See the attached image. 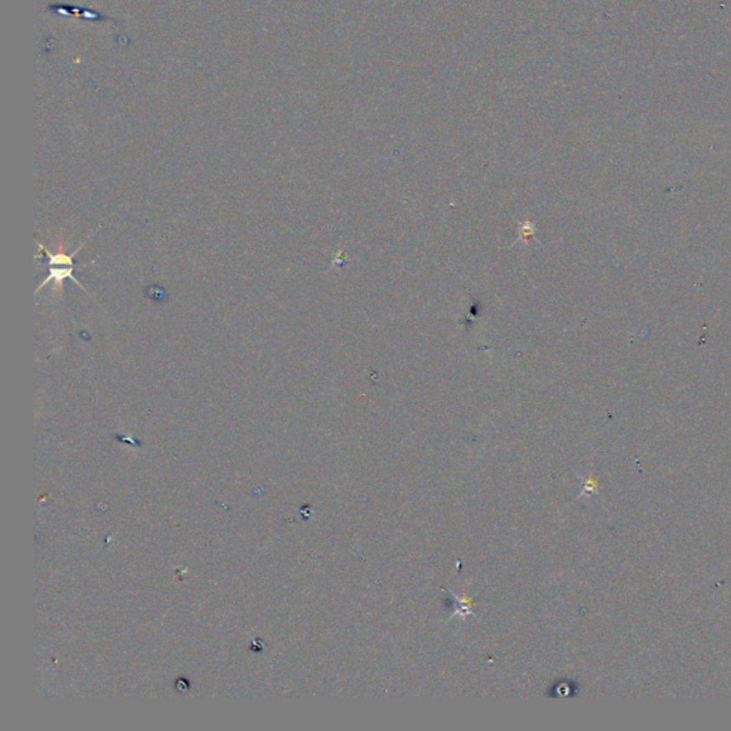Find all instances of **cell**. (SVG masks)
Listing matches in <instances>:
<instances>
[{"label": "cell", "mask_w": 731, "mask_h": 731, "mask_svg": "<svg viewBox=\"0 0 731 731\" xmlns=\"http://www.w3.org/2000/svg\"><path fill=\"white\" fill-rule=\"evenodd\" d=\"M75 269H76V267H70V266H64V269H57L56 266L50 267V269H49V276H48V277L45 278V281L41 282V285L36 289V293H39L41 287H45V286L49 285L50 282H55V289H53V290H55L56 293H57V292L61 293V290H63V283H64V281H66V278H72V281H73L77 286H80V287L86 292V289L80 285L79 281H76L75 276H73V270H75Z\"/></svg>", "instance_id": "1"}, {"label": "cell", "mask_w": 731, "mask_h": 731, "mask_svg": "<svg viewBox=\"0 0 731 731\" xmlns=\"http://www.w3.org/2000/svg\"><path fill=\"white\" fill-rule=\"evenodd\" d=\"M91 236H92V234H91ZM91 236H89V238H91ZM89 238H88V239H89ZM88 239H86V240H84V242H83V243H82V245H80V246H79L72 254H66V253H63V251H59L57 254H52L45 246L40 245V243H39V249H40L41 253H45V256L48 257V265H49V267H53V266H70V267H76L75 263H73V257H75V256L83 249V246H84L86 242H88Z\"/></svg>", "instance_id": "2"}]
</instances>
